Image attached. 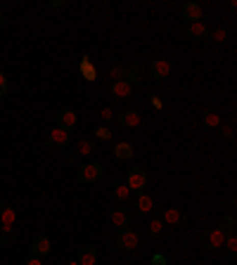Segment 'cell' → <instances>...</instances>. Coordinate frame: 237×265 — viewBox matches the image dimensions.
<instances>
[{"label":"cell","instance_id":"obj_20","mask_svg":"<svg viewBox=\"0 0 237 265\" xmlns=\"http://www.w3.org/2000/svg\"><path fill=\"white\" fill-rule=\"evenodd\" d=\"M52 251V242L45 237V234H41V237H36V242H34V253L36 256H47V253Z\"/></svg>","mask_w":237,"mask_h":265},{"label":"cell","instance_id":"obj_32","mask_svg":"<svg viewBox=\"0 0 237 265\" xmlns=\"http://www.w3.org/2000/svg\"><path fill=\"white\" fill-rule=\"evenodd\" d=\"M152 265H166V256H162V253H154V256H152Z\"/></svg>","mask_w":237,"mask_h":265},{"label":"cell","instance_id":"obj_3","mask_svg":"<svg viewBox=\"0 0 237 265\" xmlns=\"http://www.w3.org/2000/svg\"><path fill=\"white\" fill-rule=\"evenodd\" d=\"M223 242H225V232L218 230V227H214V230H206L199 234V244H202V249H206V251H216V249H223Z\"/></svg>","mask_w":237,"mask_h":265},{"label":"cell","instance_id":"obj_36","mask_svg":"<svg viewBox=\"0 0 237 265\" xmlns=\"http://www.w3.org/2000/svg\"><path fill=\"white\" fill-rule=\"evenodd\" d=\"M64 265H78V260H67Z\"/></svg>","mask_w":237,"mask_h":265},{"label":"cell","instance_id":"obj_17","mask_svg":"<svg viewBox=\"0 0 237 265\" xmlns=\"http://www.w3.org/2000/svg\"><path fill=\"white\" fill-rule=\"evenodd\" d=\"M202 123L206 126V128H211V130H218V126L223 123V119H221V114H218L216 109H204Z\"/></svg>","mask_w":237,"mask_h":265},{"label":"cell","instance_id":"obj_14","mask_svg":"<svg viewBox=\"0 0 237 265\" xmlns=\"http://www.w3.org/2000/svg\"><path fill=\"white\" fill-rule=\"evenodd\" d=\"M78 71H81L83 81H88V83L97 81V69H95V64L90 62L88 54H83L81 57V62H78Z\"/></svg>","mask_w":237,"mask_h":265},{"label":"cell","instance_id":"obj_27","mask_svg":"<svg viewBox=\"0 0 237 265\" xmlns=\"http://www.w3.org/2000/svg\"><path fill=\"white\" fill-rule=\"evenodd\" d=\"M112 137H114V133H112L109 126H100V128H95V140H100V142H109Z\"/></svg>","mask_w":237,"mask_h":265},{"label":"cell","instance_id":"obj_5","mask_svg":"<svg viewBox=\"0 0 237 265\" xmlns=\"http://www.w3.org/2000/svg\"><path fill=\"white\" fill-rule=\"evenodd\" d=\"M45 142H47V147H55V150L67 147V144H69V130L60 128V126H55V128L45 135Z\"/></svg>","mask_w":237,"mask_h":265},{"label":"cell","instance_id":"obj_13","mask_svg":"<svg viewBox=\"0 0 237 265\" xmlns=\"http://www.w3.org/2000/svg\"><path fill=\"white\" fill-rule=\"evenodd\" d=\"M180 14H183V19H188V24H192V21H202L204 19V7L199 5V3H185Z\"/></svg>","mask_w":237,"mask_h":265},{"label":"cell","instance_id":"obj_23","mask_svg":"<svg viewBox=\"0 0 237 265\" xmlns=\"http://www.w3.org/2000/svg\"><path fill=\"white\" fill-rule=\"evenodd\" d=\"M142 74H145V69H142V67H136V64H130V67H126L123 81H128L130 85H136V83L142 78Z\"/></svg>","mask_w":237,"mask_h":265},{"label":"cell","instance_id":"obj_33","mask_svg":"<svg viewBox=\"0 0 237 265\" xmlns=\"http://www.w3.org/2000/svg\"><path fill=\"white\" fill-rule=\"evenodd\" d=\"M7 93V76L5 74H0V97Z\"/></svg>","mask_w":237,"mask_h":265},{"label":"cell","instance_id":"obj_26","mask_svg":"<svg viewBox=\"0 0 237 265\" xmlns=\"http://www.w3.org/2000/svg\"><path fill=\"white\" fill-rule=\"evenodd\" d=\"M164 227H166V225L162 223V218H159V216H156V218H152V220H149V225H147L149 237H159V234H162V232H164Z\"/></svg>","mask_w":237,"mask_h":265},{"label":"cell","instance_id":"obj_2","mask_svg":"<svg viewBox=\"0 0 237 265\" xmlns=\"http://www.w3.org/2000/svg\"><path fill=\"white\" fill-rule=\"evenodd\" d=\"M114 244L119 251H136L140 246V234L136 230H119L114 237Z\"/></svg>","mask_w":237,"mask_h":265},{"label":"cell","instance_id":"obj_18","mask_svg":"<svg viewBox=\"0 0 237 265\" xmlns=\"http://www.w3.org/2000/svg\"><path fill=\"white\" fill-rule=\"evenodd\" d=\"M188 36L195 38V41H202V38L209 36V26L204 21H192V24H188Z\"/></svg>","mask_w":237,"mask_h":265},{"label":"cell","instance_id":"obj_28","mask_svg":"<svg viewBox=\"0 0 237 265\" xmlns=\"http://www.w3.org/2000/svg\"><path fill=\"white\" fill-rule=\"evenodd\" d=\"M123 74H126V67L123 64H114V67L109 69V81L114 83V81H123Z\"/></svg>","mask_w":237,"mask_h":265},{"label":"cell","instance_id":"obj_7","mask_svg":"<svg viewBox=\"0 0 237 265\" xmlns=\"http://www.w3.org/2000/svg\"><path fill=\"white\" fill-rule=\"evenodd\" d=\"M90 154H95V144L90 142V140H78V142L74 144V150L67 154V161L74 163L78 157H90Z\"/></svg>","mask_w":237,"mask_h":265},{"label":"cell","instance_id":"obj_21","mask_svg":"<svg viewBox=\"0 0 237 265\" xmlns=\"http://www.w3.org/2000/svg\"><path fill=\"white\" fill-rule=\"evenodd\" d=\"M130 197H133V192H130L126 185H116L114 190H112V199H114L116 204H128Z\"/></svg>","mask_w":237,"mask_h":265},{"label":"cell","instance_id":"obj_10","mask_svg":"<svg viewBox=\"0 0 237 265\" xmlns=\"http://www.w3.org/2000/svg\"><path fill=\"white\" fill-rule=\"evenodd\" d=\"M100 175H102V166L95 161L81 166V170H78V180L81 183H95V180H100Z\"/></svg>","mask_w":237,"mask_h":265},{"label":"cell","instance_id":"obj_37","mask_svg":"<svg viewBox=\"0 0 237 265\" xmlns=\"http://www.w3.org/2000/svg\"><path fill=\"white\" fill-rule=\"evenodd\" d=\"M0 26H3V12H0Z\"/></svg>","mask_w":237,"mask_h":265},{"label":"cell","instance_id":"obj_25","mask_svg":"<svg viewBox=\"0 0 237 265\" xmlns=\"http://www.w3.org/2000/svg\"><path fill=\"white\" fill-rule=\"evenodd\" d=\"M223 249H225V253H228L230 258H235V256H237V234H235V232H230V234H225Z\"/></svg>","mask_w":237,"mask_h":265},{"label":"cell","instance_id":"obj_9","mask_svg":"<svg viewBox=\"0 0 237 265\" xmlns=\"http://www.w3.org/2000/svg\"><path fill=\"white\" fill-rule=\"evenodd\" d=\"M116 121H119V126H123V128H140L142 116L138 114L136 109H123L121 114L116 116Z\"/></svg>","mask_w":237,"mask_h":265},{"label":"cell","instance_id":"obj_8","mask_svg":"<svg viewBox=\"0 0 237 265\" xmlns=\"http://www.w3.org/2000/svg\"><path fill=\"white\" fill-rule=\"evenodd\" d=\"M109 223L114 227H119V230H128V225H133V216L126 209H114L109 213Z\"/></svg>","mask_w":237,"mask_h":265},{"label":"cell","instance_id":"obj_12","mask_svg":"<svg viewBox=\"0 0 237 265\" xmlns=\"http://www.w3.org/2000/svg\"><path fill=\"white\" fill-rule=\"evenodd\" d=\"M109 95L116 97V100H130L133 95V85L128 81H114L109 85Z\"/></svg>","mask_w":237,"mask_h":265},{"label":"cell","instance_id":"obj_35","mask_svg":"<svg viewBox=\"0 0 237 265\" xmlns=\"http://www.w3.org/2000/svg\"><path fill=\"white\" fill-rule=\"evenodd\" d=\"M152 107H154V109H162L164 107V102H162V97H152Z\"/></svg>","mask_w":237,"mask_h":265},{"label":"cell","instance_id":"obj_34","mask_svg":"<svg viewBox=\"0 0 237 265\" xmlns=\"http://www.w3.org/2000/svg\"><path fill=\"white\" fill-rule=\"evenodd\" d=\"M24 265H45V263H43V258H41V256H31V258H29Z\"/></svg>","mask_w":237,"mask_h":265},{"label":"cell","instance_id":"obj_24","mask_svg":"<svg viewBox=\"0 0 237 265\" xmlns=\"http://www.w3.org/2000/svg\"><path fill=\"white\" fill-rule=\"evenodd\" d=\"M218 230H223L225 234L235 232V230H237V220H235V216H221V218H218Z\"/></svg>","mask_w":237,"mask_h":265},{"label":"cell","instance_id":"obj_6","mask_svg":"<svg viewBox=\"0 0 237 265\" xmlns=\"http://www.w3.org/2000/svg\"><path fill=\"white\" fill-rule=\"evenodd\" d=\"M147 71L154 81H164V78H169L171 76V64L166 60H154V62H149Z\"/></svg>","mask_w":237,"mask_h":265},{"label":"cell","instance_id":"obj_11","mask_svg":"<svg viewBox=\"0 0 237 265\" xmlns=\"http://www.w3.org/2000/svg\"><path fill=\"white\" fill-rule=\"evenodd\" d=\"M130 201H133V209H136L138 213H152L154 211V199L149 197V194H145V192H138L136 197H130Z\"/></svg>","mask_w":237,"mask_h":265},{"label":"cell","instance_id":"obj_29","mask_svg":"<svg viewBox=\"0 0 237 265\" xmlns=\"http://www.w3.org/2000/svg\"><path fill=\"white\" fill-rule=\"evenodd\" d=\"M209 36H211V41H214V43H223L225 38H228V34H225V28H221V26H218V28H211Z\"/></svg>","mask_w":237,"mask_h":265},{"label":"cell","instance_id":"obj_19","mask_svg":"<svg viewBox=\"0 0 237 265\" xmlns=\"http://www.w3.org/2000/svg\"><path fill=\"white\" fill-rule=\"evenodd\" d=\"M78 265H97V251L93 246H81L78 249Z\"/></svg>","mask_w":237,"mask_h":265},{"label":"cell","instance_id":"obj_4","mask_svg":"<svg viewBox=\"0 0 237 265\" xmlns=\"http://www.w3.org/2000/svg\"><path fill=\"white\" fill-rule=\"evenodd\" d=\"M130 192H140L147 187V170L142 168V166H136L133 170H128V183H126Z\"/></svg>","mask_w":237,"mask_h":265},{"label":"cell","instance_id":"obj_30","mask_svg":"<svg viewBox=\"0 0 237 265\" xmlns=\"http://www.w3.org/2000/svg\"><path fill=\"white\" fill-rule=\"evenodd\" d=\"M116 116H119V114H116L112 107L100 109V119H102V121H116Z\"/></svg>","mask_w":237,"mask_h":265},{"label":"cell","instance_id":"obj_16","mask_svg":"<svg viewBox=\"0 0 237 265\" xmlns=\"http://www.w3.org/2000/svg\"><path fill=\"white\" fill-rule=\"evenodd\" d=\"M78 123V116H76L74 109H60V114H57V126L64 130H71Z\"/></svg>","mask_w":237,"mask_h":265},{"label":"cell","instance_id":"obj_22","mask_svg":"<svg viewBox=\"0 0 237 265\" xmlns=\"http://www.w3.org/2000/svg\"><path fill=\"white\" fill-rule=\"evenodd\" d=\"M133 154H136V152H133V144L126 142V140L114 144V157L116 159H133Z\"/></svg>","mask_w":237,"mask_h":265},{"label":"cell","instance_id":"obj_15","mask_svg":"<svg viewBox=\"0 0 237 265\" xmlns=\"http://www.w3.org/2000/svg\"><path fill=\"white\" fill-rule=\"evenodd\" d=\"M159 218H162L164 225H171V227H176V225L185 223V213L180 211V209H164Z\"/></svg>","mask_w":237,"mask_h":265},{"label":"cell","instance_id":"obj_31","mask_svg":"<svg viewBox=\"0 0 237 265\" xmlns=\"http://www.w3.org/2000/svg\"><path fill=\"white\" fill-rule=\"evenodd\" d=\"M218 130H221V137H225V140H230L232 137V123H225V126H218Z\"/></svg>","mask_w":237,"mask_h":265},{"label":"cell","instance_id":"obj_1","mask_svg":"<svg viewBox=\"0 0 237 265\" xmlns=\"http://www.w3.org/2000/svg\"><path fill=\"white\" fill-rule=\"evenodd\" d=\"M14 223H17L14 206L3 204L0 209V242L3 244H14Z\"/></svg>","mask_w":237,"mask_h":265}]
</instances>
